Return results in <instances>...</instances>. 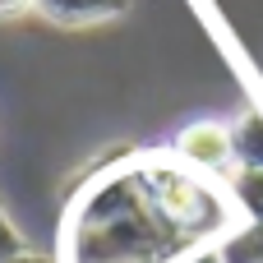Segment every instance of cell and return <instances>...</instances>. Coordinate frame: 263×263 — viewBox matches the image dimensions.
<instances>
[{
    "instance_id": "obj_1",
    "label": "cell",
    "mask_w": 263,
    "mask_h": 263,
    "mask_svg": "<svg viewBox=\"0 0 263 263\" xmlns=\"http://www.w3.org/2000/svg\"><path fill=\"white\" fill-rule=\"evenodd\" d=\"M203 250L153 199L143 153H116L92 185L79 190L65 222L69 263H180Z\"/></svg>"
},
{
    "instance_id": "obj_2",
    "label": "cell",
    "mask_w": 263,
    "mask_h": 263,
    "mask_svg": "<svg viewBox=\"0 0 263 263\" xmlns=\"http://www.w3.org/2000/svg\"><path fill=\"white\" fill-rule=\"evenodd\" d=\"M171 148H176L180 162H190L203 176H222L227 180L236 171V139H231V125H222V120H194V125H185L171 139Z\"/></svg>"
},
{
    "instance_id": "obj_3",
    "label": "cell",
    "mask_w": 263,
    "mask_h": 263,
    "mask_svg": "<svg viewBox=\"0 0 263 263\" xmlns=\"http://www.w3.org/2000/svg\"><path fill=\"white\" fill-rule=\"evenodd\" d=\"M129 0H37V14L60 28H92L106 18H120Z\"/></svg>"
},
{
    "instance_id": "obj_4",
    "label": "cell",
    "mask_w": 263,
    "mask_h": 263,
    "mask_svg": "<svg viewBox=\"0 0 263 263\" xmlns=\"http://www.w3.org/2000/svg\"><path fill=\"white\" fill-rule=\"evenodd\" d=\"M227 194L245 222H263V166H236L227 176Z\"/></svg>"
},
{
    "instance_id": "obj_5",
    "label": "cell",
    "mask_w": 263,
    "mask_h": 263,
    "mask_svg": "<svg viewBox=\"0 0 263 263\" xmlns=\"http://www.w3.org/2000/svg\"><path fill=\"white\" fill-rule=\"evenodd\" d=\"M217 250H222V263H263V222H236L222 240H217Z\"/></svg>"
},
{
    "instance_id": "obj_6",
    "label": "cell",
    "mask_w": 263,
    "mask_h": 263,
    "mask_svg": "<svg viewBox=\"0 0 263 263\" xmlns=\"http://www.w3.org/2000/svg\"><path fill=\"white\" fill-rule=\"evenodd\" d=\"M231 139H236V166H263V116L259 111H245L231 125Z\"/></svg>"
},
{
    "instance_id": "obj_7",
    "label": "cell",
    "mask_w": 263,
    "mask_h": 263,
    "mask_svg": "<svg viewBox=\"0 0 263 263\" xmlns=\"http://www.w3.org/2000/svg\"><path fill=\"white\" fill-rule=\"evenodd\" d=\"M14 254H23V236L14 231V222H9V213H5V203H0V263L14 259Z\"/></svg>"
},
{
    "instance_id": "obj_8",
    "label": "cell",
    "mask_w": 263,
    "mask_h": 263,
    "mask_svg": "<svg viewBox=\"0 0 263 263\" xmlns=\"http://www.w3.org/2000/svg\"><path fill=\"white\" fill-rule=\"evenodd\" d=\"M37 9V0H0V18H14V14H28Z\"/></svg>"
},
{
    "instance_id": "obj_9",
    "label": "cell",
    "mask_w": 263,
    "mask_h": 263,
    "mask_svg": "<svg viewBox=\"0 0 263 263\" xmlns=\"http://www.w3.org/2000/svg\"><path fill=\"white\" fill-rule=\"evenodd\" d=\"M180 263H222V250H217V245H203V250H194V254H185Z\"/></svg>"
},
{
    "instance_id": "obj_10",
    "label": "cell",
    "mask_w": 263,
    "mask_h": 263,
    "mask_svg": "<svg viewBox=\"0 0 263 263\" xmlns=\"http://www.w3.org/2000/svg\"><path fill=\"white\" fill-rule=\"evenodd\" d=\"M5 263H51V259H37V254H28V250H23V254H14V259H5Z\"/></svg>"
}]
</instances>
